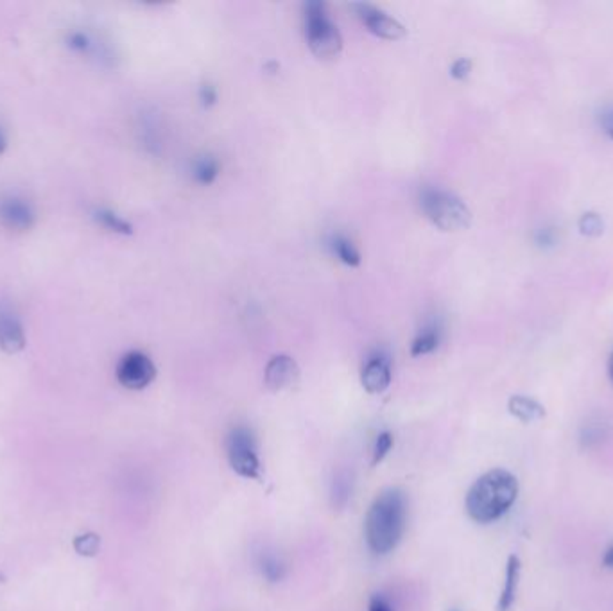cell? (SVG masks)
<instances>
[{"label":"cell","mask_w":613,"mask_h":611,"mask_svg":"<svg viewBox=\"0 0 613 611\" xmlns=\"http://www.w3.org/2000/svg\"><path fill=\"white\" fill-rule=\"evenodd\" d=\"M579 228L586 236H599L602 232V220L597 213H585L579 220Z\"/></svg>","instance_id":"cell-23"},{"label":"cell","mask_w":613,"mask_h":611,"mask_svg":"<svg viewBox=\"0 0 613 611\" xmlns=\"http://www.w3.org/2000/svg\"><path fill=\"white\" fill-rule=\"evenodd\" d=\"M423 215L443 232L465 230L472 222V212L455 194L443 189L427 187L420 194Z\"/></svg>","instance_id":"cell-3"},{"label":"cell","mask_w":613,"mask_h":611,"mask_svg":"<svg viewBox=\"0 0 613 611\" xmlns=\"http://www.w3.org/2000/svg\"><path fill=\"white\" fill-rule=\"evenodd\" d=\"M330 250L334 253V257H338V260L348 267H359L362 262L361 251L357 250V246L352 243V239H348L343 234H334L330 237Z\"/></svg>","instance_id":"cell-15"},{"label":"cell","mask_w":613,"mask_h":611,"mask_svg":"<svg viewBox=\"0 0 613 611\" xmlns=\"http://www.w3.org/2000/svg\"><path fill=\"white\" fill-rule=\"evenodd\" d=\"M439 341H441V330L438 327L423 329L415 337V341L411 343V355L413 357L429 355V353H432L439 346Z\"/></svg>","instance_id":"cell-18"},{"label":"cell","mask_w":613,"mask_h":611,"mask_svg":"<svg viewBox=\"0 0 613 611\" xmlns=\"http://www.w3.org/2000/svg\"><path fill=\"white\" fill-rule=\"evenodd\" d=\"M393 445H395V439H393V434H392V432H388V430L380 432V434L376 436V439H375V445H373L371 465L376 467V465H380L382 461H384L386 457H388V453L392 452Z\"/></svg>","instance_id":"cell-22"},{"label":"cell","mask_w":613,"mask_h":611,"mask_svg":"<svg viewBox=\"0 0 613 611\" xmlns=\"http://www.w3.org/2000/svg\"><path fill=\"white\" fill-rule=\"evenodd\" d=\"M518 497L516 477L502 468L481 476L467 493L465 507L477 523H492L502 518Z\"/></svg>","instance_id":"cell-2"},{"label":"cell","mask_w":613,"mask_h":611,"mask_svg":"<svg viewBox=\"0 0 613 611\" xmlns=\"http://www.w3.org/2000/svg\"><path fill=\"white\" fill-rule=\"evenodd\" d=\"M602 565H604L606 568L613 570V545L606 549V553H604V556H602Z\"/></svg>","instance_id":"cell-28"},{"label":"cell","mask_w":613,"mask_h":611,"mask_svg":"<svg viewBox=\"0 0 613 611\" xmlns=\"http://www.w3.org/2000/svg\"><path fill=\"white\" fill-rule=\"evenodd\" d=\"M520 572H522V563L518 556L511 554L506 563V574H504V584L497 600V611H513L516 592H518V583H520Z\"/></svg>","instance_id":"cell-12"},{"label":"cell","mask_w":613,"mask_h":611,"mask_svg":"<svg viewBox=\"0 0 613 611\" xmlns=\"http://www.w3.org/2000/svg\"><path fill=\"white\" fill-rule=\"evenodd\" d=\"M66 43L74 52H80L85 56H101V43H97V40L90 33L74 31L68 35Z\"/></svg>","instance_id":"cell-20"},{"label":"cell","mask_w":613,"mask_h":611,"mask_svg":"<svg viewBox=\"0 0 613 611\" xmlns=\"http://www.w3.org/2000/svg\"><path fill=\"white\" fill-rule=\"evenodd\" d=\"M305 38L314 56L322 59L336 58L343 50V36L327 12V4L311 0L305 4Z\"/></svg>","instance_id":"cell-4"},{"label":"cell","mask_w":613,"mask_h":611,"mask_svg":"<svg viewBox=\"0 0 613 611\" xmlns=\"http://www.w3.org/2000/svg\"><path fill=\"white\" fill-rule=\"evenodd\" d=\"M226 455L232 470L248 481H262V463L259 457L257 437L250 427L239 425L226 437Z\"/></svg>","instance_id":"cell-5"},{"label":"cell","mask_w":613,"mask_h":611,"mask_svg":"<svg viewBox=\"0 0 613 611\" xmlns=\"http://www.w3.org/2000/svg\"><path fill=\"white\" fill-rule=\"evenodd\" d=\"M6 147H8V140H6V135L3 133V129H0V155H3V152L6 151Z\"/></svg>","instance_id":"cell-29"},{"label":"cell","mask_w":613,"mask_h":611,"mask_svg":"<svg viewBox=\"0 0 613 611\" xmlns=\"http://www.w3.org/2000/svg\"><path fill=\"white\" fill-rule=\"evenodd\" d=\"M257 568H259L260 576L268 583H271V584H276V583L283 581L285 576H287V563L275 551H262V553H259V556H257Z\"/></svg>","instance_id":"cell-13"},{"label":"cell","mask_w":613,"mask_h":611,"mask_svg":"<svg viewBox=\"0 0 613 611\" xmlns=\"http://www.w3.org/2000/svg\"><path fill=\"white\" fill-rule=\"evenodd\" d=\"M72 547L80 556L94 558L101 551V537H99V534H96V532L78 534V537L72 540Z\"/></svg>","instance_id":"cell-21"},{"label":"cell","mask_w":613,"mask_h":611,"mask_svg":"<svg viewBox=\"0 0 613 611\" xmlns=\"http://www.w3.org/2000/svg\"><path fill=\"white\" fill-rule=\"evenodd\" d=\"M353 493V474L350 470H339L334 476L330 488V500L334 509L341 511L352 499Z\"/></svg>","instance_id":"cell-16"},{"label":"cell","mask_w":613,"mask_h":611,"mask_svg":"<svg viewBox=\"0 0 613 611\" xmlns=\"http://www.w3.org/2000/svg\"><path fill=\"white\" fill-rule=\"evenodd\" d=\"M94 219L105 226L106 230L120 234V236H131L133 234V226L131 222H128L124 217H120L119 213L108 210V208H99L94 212Z\"/></svg>","instance_id":"cell-19"},{"label":"cell","mask_w":613,"mask_h":611,"mask_svg":"<svg viewBox=\"0 0 613 611\" xmlns=\"http://www.w3.org/2000/svg\"><path fill=\"white\" fill-rule=\"evenodd\" d=\"M608 373H609V380L613 382V355L609 359V364H608Z\"/></svg>","instance_id":"cell-30"},{"label":"cell","mask_w":613,"mask_h":611,"mask_svg":"<svg viewBox=\"0 0 613 611\" xmlns=\"http://www.w3.org/2000/svg\"><path fill=\"white\" fill-rule=\"evenodd\" d=\"M36 222V212L29 201L19 196L0 197V224L12 232H29Z\"/></svg>","instance_id":"cell-8"},{"label":"cell","mask_w":613,"mask_h":611,"mask_svg":"<svg viewBox=\"0 0 613 611\" xmlns=\"http://www.w3.org/2000/svg\"><path fill=\"white\" fill-rule=\"evenodd\" d=\"M119 384L131 391L145 390L157 378V366L144 352L133 350L122 355L115 369Z\"/></svg>","instance_id":"cell-6"},{"label":"cell","mask_w":613,"mask_h":611,"mask_svg":"<svg viewBox=\"0 0 613 611\" xmlns=\"http://www.w3.org/2000/svg\"><path fill=\"white\" fill-rule=\"evenodd\" d=\"M26 348V332L19 316L8 305L0 303V350L19 353Z\"/></svg>","instance_id":"cell-11"},{"label":"cell","mask_w":613,"mask_h":611,"mask_svg":"<svg viewBox=\"0 0 613 611\" xmlns=\"http://www.w3.org/2000/svg\"><path fill=\"white\" fill-rule=\"evenodd\" d=\"M221 174V164L212 155H201L192 162V178L196 183L208 187Z\"/></svg>","instance_id":"cell-17"},{"label":"cell","mask_w":613,"mask_h":611,"mask_svg":"<svg viewBox=\"0 0 613 611\" xmlns=\"http://www.w3.org/2000/svg\"><path fill=\"white\" fill-rule=\"evenodd\" d=\"M299 378L298 362L291 355H275L264 371V382L269 391L278 393L292 388Z\"/></svg>","instance_id":"cell-9"},{"label":"cell","mask_w":613,"mask_h":611,"mask_svg":"<svg viewBox=\"0 0 613 611\" xmlns=\"http://www.w3.org/2000/svg\"><path fill=\"white\" fill-rule=\"evenodd\" d=\"M508 409L509 413L524 422V423H531V422H539L546 416V409L544 406H540L536 400L529 398V397H522V395H516V397H511L509 398V404H508Z\"/></svg>","instance_id":"cell-14"},{"label":"cell","mask_w":613,"mask_h":611,"mask_svg":"<svg viewBox=\"0 0 613 611\" xmlns=\"http://www.w3.org/2000/svg\"><path fill=\"white\" fill-rule=\"evenodd\" d=\"M472 72V59L469 58H457L450 66V75L457 81L467 80Z\"/></svg>","instance_id":"cell-24"},{"label":"cell","mask_w":613,"mask_h":611,"mask_svg":"<svg viewBox=\"0 0 613 611\" xmlns=\"http://www.w3.org/2000/svg\"><path fill=\"white\" fill-rule=\"evenodd\" d=\"M601 124H602V128H604L606 135H608V136L613 140V110H609V112H606V113L602 115Z\"/></svg>","instance_id":"cell-27"},{"label":"cell","mask_w":613,"mask_h":611,"mask_svg":"<svg viewBox=\"0 0 613 611\" xmlns=\"http://www.w3.org/2000/svg\"><path fill=\"white\" fill-rule=\"evenodd\" d=\"M452 611H455V609H452Z\"/></svg>","instance_id":"cell-31"},{"label":"cell","mask_w":613,"mask_h":611,"mask_svg":"<svg viewBox=\"0 0 613 611\" xmlns=\"http://www.w3.org/2000/svg\"><path fill=\"white\" fill-rule=\"evenodd\" d=\"M361 384L366 393L380 395L392 384V362L386 355H373L366 360L361 371Z\"/></svg>","instance_id":"cell-10"},{"label":"cell","mask_w":613,"mask_h":611,"mask_svg":"<svg viewBox=\"0 0 613 611\" xmlns=\"http://www.w3.org/2000/svg\"><path fill=\"white\" fill-rule=\"evenodd\" d=\"M352 8L355 10V13L362 20V24L368 27V31L378 38L395 42V40H402L407 33V29L397 19L390 17L388 13L378 10L373 4L355 3V4H352Z\"/></svg>","instance_id":"cell-7"},{"label":"cell","mask_w":613,"mask_h":611,"mask_svg":"<svg viewBox=\"0 0 613 611\" xmlns=\"http://www.w3.org/2000/svg\"><path fill=\"white\" fill-rule=\"evenodd\" d=\"M368 611H395V606L392 604L388 597H384L382 593H375L369 597Z\"/></svg>","instance_id":"cell-26"},{"label":"cell","mask_w":613,"mask_h":611,"mask_svg":"<svg viewBox=\"0 0 613 611\" xmlns=\"http://www.w3.org/2000/svg\"><path fill=\"white\" fill-rule=\"evenodd\" d=\"M407 506L400 488H388L375 497L364 520V538L373 554L386 556L397 549L407 527Z\"/></svg>","instance_id":"cell-1"},{"label":"cell","mask_w":613,"mask_h":611,"mask_svg":"<svg viewBox=\"0 0 613 611\" xmlns=\"http://www.w3.org/2000/svg\"><path fill=\"white\" fill-rule=\"evenodd\" d=\"M217 89L212 83H203L199 87V101L203 108H212L217 103Z\"/></svg>","instance_id":"cell-25"}]
</instances>
